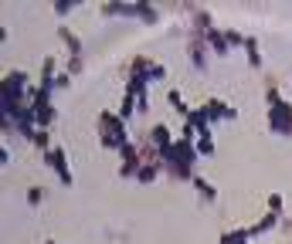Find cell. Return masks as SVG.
<instances>
[{
  "label": "cell",
  "mask_w": 292,
  "mask_h": 244,
  "mask_svg": "<svg viewBox=\"0 0 292 244\" xmlns=\"http://www.w3.org/2000/svg\"><path fill=\"white\" fill-rule=\"evenodd\" d=\"M48 163L58 169L62 183H72V173H68V166H65V153H62V150H51V153H48Z\"/></svg>",
  "instance_id": "3957f363"
},
{
  "label": "cell",
  "mask_w": 292,
  "mask_h": 244,
  "mask_svg": "<svg viewBox=\"0 0 292 244\" xmlns=\"http://www.w3.org/2000/svg\"><path fill=\"white\" fill-rule=\"evenodd\" d=\"M31 143H34V146H41V150H48V132H44V129H34Z\"/></svg>",
  "instance_id": "4fadbf2b"
},
{
  "label": "cell",
  "mask_w": 292,
  "mask_h": 244,
  "mask_svg": "<svg viewBox=\"0 0 292 244\" xmlns=\"http://www.w3.org/2000/svg\"><path fill=\"white\" fill-rule=\"evenodd\" d=\"M160 169H163V163H146V166H140V173H136V176H140L143 183H149V180H153Z\"/></svg>",
  "instance_id": "52a82bcc"
},
{
  "label": "cell",
  "mask_w": 292,
  "mask_h": 244,
  "mask_svg": "<svg viewBox=\"0 0 292 244\" xmlns=\"http://www.w3.org/2000/svg\"><path fill=\"white\" fill-rule=\"evenodd\" d=\"M245 48H248V61H251V65H262V55H258V41H255V38H245Z\"/></svg>",
  "instance_id": "9c48e42d"
},
{
  "label": "cell",
  "mask_w": 292,
  "mask_h": 244,
  "mask_svg": "<svg viewBox=\"0 0 292 244\" xmlns=\"http://www.w3.org/2000/svg\"><path fill=\"white\" fill-rule=\"evenodd\" d=\"M269 207H272V210H279V207H282V197H275V193H272V197H269Z\"/></svg>",
  "instance_id": "e0dca14e"
},
{
  "label": "cell",
  "mask_w": 292,
  "mask_h": 244,
  "mask_svg": "<svg viewBox=\"0 0 292 244\" xmlns=\"http://www.w3.org/2000/svg\"><path fill=\"white\" fill-rule=\"evenodd\" d=\"M58 34H62V41H65V44H68V48H72V55H78V51H82V41H78V38H75L72 31H68V27H62V31H58Z\"/></svg>",
  "instance_id": "ba28073f"
},
{
  "label": "cell",
  "mask_w": 292,
  "mask_h": 244,
  "mask_svg": "<svg viewBox=\"0 0 292 244\" xmlns=\"http://www.w3.org/2000/svg\"><path fill=\"white\" fill-rule=\"evenodd\" d=\"M218 115H224V119H231V115H234V109H228L224 102H218V98H211V102L204 105V119H218Z\"/></svg>",
  "instance_id": "5b68a950"
},
{
  "label": "cell",
  "mask_w": 292,
  "mask_h": 244,
  "mask_svg": "<svg viewBox=\"0 0 292 244\" xmlns=\"http://www.w3.org/2000/svg\"><path fill=\"white\" fill-rule=\"evenodd\" d=\"M149 143H156L160 146V156L173 146V139H170V132H167V126H156V129H149Z\"/></svg>",
  "instance_id": "277c9868"
},
{
  "label": "cell",
  "mask_w": 292,
  "mask_h": 244,
  "mask_svg": "<svg viewBox=\"0 0 292 244\" xmlns=\"http://www.w3.org/2000/svg\"><path fill=\"white\" fill-rule=\"evenodd\" d=\"M68 72H82V58L72 55V61H68Z\"/></svg>",
  "instance_id": "2e32d148"
},
{
  "label": "cell",
  "mask_w": 292,
  "mask_h": 244,
  "mask_svg": "<svg viewBox=\"0 0 292 244\" xmlns=\"http://www.w3.org/2000/svg\"><path fill=\"white\" fill-rule=\"evenodd\" d=\"M208 44H214V51H218V55H228V38L218 34V31H208Z\"/></svg>",
  "instance_id": "8992f818"
},
{
  "label": "cell",
  "mask_w": 292,
  "mask_h": 244,
  "mask_svg": "<svg viewBox=\"0 0 292 244\" xmlns=\"http://www.w3.org/2000/svg\"><path fill=\"white\" fill-rule=\"evenodd\" d=\"M269 122H272L275 132H292V105H289V102H275Z\"/></svg>",
  "instance_id": "6da1fadb"
},
{
  "label": "cell",
  "mask_w": 292,
  "mask_h": 244,
  "mask_svg": "<svg viewBox=\"0 0 292 244\" xmlns=\"http://www.w3.org/2000/svg\"><path fill=\"white\" fill-rule=\"evenodd\" d=\"M197 150H201V153H214V143H211V136H204V139L197 143Z\"/></svg>",
  "instance_id": "5bb4252c"
},
{
  "label": "cell",
  "mask_w": 292,
  "mask_h": 244,
  "mask_svg": "<svg viewBox=\"0 0 292 244\" xmlns=\"http://www.w3.org/2000/svg\"><path fill=\"white\" fill-rule=\"evenodd\" d=\"M41 197H44V190H41V187H31V193H27V200H31V204H41Z\"/></svg>",
  "instance_id": "9a60e30c"
},
{
  "label": "cell",
  "mask_w": 292,
  "mask_h": 244,
  "mask_svg": "<svg viewBox=\"0 0 292 244\" xmlns=\"http://www.w3.org/2000/svg\"><path fill=\"white\" fill-rule=\"evenodd\" d=\"M245 241H248V231H231L221 238V244H245Z\"/></svg>",
  "instance_id": "30bf717a"
},
{
  "label": "cell",
  "mask_w": 292,
  "mask_h": 244,
  "mask_svg": "<svg viewBox=\"0 0 292 244\" xmlns=\"http://www.w3.org/2000/svg\"><path fill=\"white\" fill-rule=\"evenodd\" d=\"M170 105L180 112V115H187V105H184V98H180V92H170Z\"/></svg>",
  "instance_id": "7c38bea8"
},
{
  "label": "cell",
  "mask_w": 292,
  "mask_h": 244,
  "mask_svg": "<svg viewBox=\"0 0 292 244\" xmlns=\"http://www.w3.org/2000/svg\"><path fill=\"white\" fill-rule=\"evenodd\" d=\"M48 244H55V241H48Z\"/></svg>",
  "instance_id": "ac0fdd59"
},
{
  "label": "cell",
  "mask_w": 292,
  "mask_h": 244,
  "mask_svg": "<svg viewBox=\"0 0 292 244\" xmlns=\"http://www.w3.org/2000/svg\"><path fill=\"white\" fill-rule=\"evenodd\" d=\"M34 119H38V126H48V122L55 119V109H51L48 88H38V92H34Z\"/></svg>",
  "instance_id": "7a4b0ae2"
},
{
  "label": "cell",
  "mask_w": 292,
  "mask_h": 244,
  "mask_svg": "<svg viewBox=\"0 0 292 244\" xmlns=\"http://www.w3.org/2000/svg\"><path fill=\"white\" fill-rule=\"evenodd\" d=\"M194 183H197V190H201V197H204V200H214V187H211L208 180H194Z\"/></svg>",
  "instance_id": "8fae6325"
}]
</instances>
